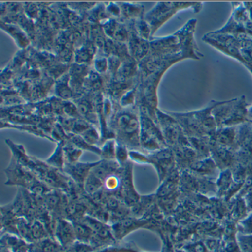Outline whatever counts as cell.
Listing matches in <instances>:
<instances>
[{
  "label": "cell",
  "mask_w": 252,
  "mask_h": 252,
  "mask_svg": "<svg viewBox=\"0 0 252 252\" xmlns=\"http://www.w3.org/2000/svg\"><path fill=\"white\" fill-rule=\"evenodd\" d=\"M128 109L120 111L112 117L109 128L115 133L117 142L124 144L130 150H139L141 147L140 117Z\"/></svg>",
  "instance_id": "cell-1"
},
{
  "label": "cell",
  "mask_w": 252,
  "mask_h": 252,
  "mask_svg": "<svg viewBox=\"0 0 252 252\" xmlns=\"http://www.w3.org/2000/svg\"><path fill=\"white\" fill-rule=\"evenodd\" d=\"M5 175L7 176L5 185L18 186L28 190L40 180L32 170L22 165L13 157H11L10 164L5 169Z\"/></svg>",
  "instance_id": "cell-2"
},
{
  "label": "cell",
  "mask_w": 252,
  "mask_h": 252,
  "mask_svg": "<svg viewBox=\"0 0 252 252\" xmlns=\"http://www.w3.org/2000/svg\"><path fill=\"white\" fill-rule=\"evenodd\" d=\"M133 163L130 161L121 168V188L120 199L122 200L130 207L136 204L142 197L135 188Z\"/></svg>",
  "instance_id": "cell-3"
},
{
  "label": "cell",
  "mask_w": 252,
  "mask_h": 252,
  "mask_svg": "<svg viewBox=\"0 0 252 252\" xmlns=\"http://www.w3.org/2000/svg\"><path fill=\"white\" fill-rule=\"evenodd\" d=\"M99 161L95 162H78L75 164L65 163L63 172L77 186L84 190V185L92 169L98 164Z\"/></svg>",
  "instance_id": "cell-4"
},
{
  "label": "cell",
  "mask_w": 252,
  "mask_h": 252,
  "mask_svg": "<svg viewBox=\"0 0 252 252\" xmlns=\"http://www.w3.org/2000/svg\"><path fill=\"white\" fill-rule=\"evenodd\" d=\"M56 235L61 244L66 245L75 235L73 223L71 220L59 218L56 223Z\"/></svg>",
  "instance_id": "cell-5"
},
{
  "label": "cell",
  "mask_w": 252,
  "mask_h": 252,
  "mask_svg": "<svg viewBox=\"0 0 252 252\" xmlns=\"http://www.w3.org/2000/svg\"><path fill=\"white\" fill-rule=\"evenodd\" d=\"M145 223L144 220H141L139 218L127 217L121 219L112 226L114 232L116 236H124L132 230L139 228L141 225Z\"/></svg>",
  "instance_id": "cell-6"
},
{
  "label": "cell",
  "mask_w": 252,
  "mask_h": 252,
  "mask_svg": "<svg viewBox=\"0 0 252 252\" xmlns=\"http://www.w3.org/2000/svg\"><path fill=\"white\" fill-rule=\"evenodd\" d=\"M129 50L133 59H142L146 56L149 51L150 44L149 41L143 39L140 36L132 35L130 36Z\"/></svg>",
  "instance_id": "cell-7"
},
{
  "label": "cell",
  "mask_w": 252,
  "mask_h": 252,
  "mask_svg": "<svg viewBox=\"0 0 252 252\" xmlns=\"http://www.w3.org/2000/svg\"><path fill=\"white\" fill-rule=\"evenodd\" d=\"M105 33L118 41H124L129 38L128 32L121 24L115 20H108L104 25Z\"/></svg>",
  "instance_id": "cell-8"
},
{
  "label": "cell",
  "mask_w": 252,
  "mask_h": 252,
  "mask_svg": "<svg viewBox=\"0 0 252 252\" xmlns=\"http://www.w3.org/2000/svg\"><path fill=\"white\" fill-rule=\"evenodd\" d=\"M121 168L117 173L108 176L104 181L103 185V189L105 193L114 195L119 198L121 188Z\"/></svg>",
  "instance_id": "cell-9"
},
{
  "label": "cell",
  "mask_w": 252,
  "mask_h": 252,
  "mask_svg": "<svg viewBox=\"0 0 252 252\" xmlns=\"http://www.w3.org/2000/svg\"><path fill=\"white\" fill-rule=\"evenodd\" d=\"M65 142H57L55 151L53 154L50 155L47 159L45 160V162L50 167L57 170L63 171L64 167H65V151H64V145Z\"/></svg>",
  "instance_id": "cell-10"
},
{
  "label": "cell",
  "mask_w": 252,
  "mask_h": 252,
  "mask_svg": "<svg viewBox=\"0 0 252 252\" xmlns=\"http://www.w3.org/2000/svg\"><path fill=\"white\" fill-rule=\"evenodd\" d=\"M1 28L14 39L16 44L20 48L24 49L28 47L29 41H28V38H27L25 32L21 30V28H18L16 25L4 23L3 22H1Z\"/></svg>",
  "instance_id": "cell-11"
},
{
  "label": "cell",
  "mask_w": 252,
  "mask_h": 252,
  "mask_svg": "<svg viewBox=\"0 0 252 252\" xmlns=\"http://www.w3.org/2000/svg\"><path fill=\"white\" fill-rule=\"evenodd\" d=\"M70 75H65L59 79L56 84V95L62 100H70L72 97V88L70 85Z\"/></svg>",
  "instance_id": "cell-12"
},
{
  "label": "cell",
  "mask_w": 252,
  "mask_h": 252,
  "mask_svg": "<svg viewBox=\"0 0 252 252\" xmlns=\"http://www.w3.org/2000/svg\"><path fill=\"white\" fill-rule=\"evenodd\" d=\"M64 151H65V161L68 164H75L78 162L80 157L84 152V151L75 146L69 139L65 142Z\"/></svg>",
  "instance_id": "cell-13"
},
{
  "label": "cell",
  "mask_w": 252,
  "mask_h": 252,
  "mask_svg": "<svg viewBox=\"0 0 252 252\" xmlns=\"http://www.w3.org/2000/svg\"><path fill=\"white\" fill-rule=\"evenodd\" d=\"M104 182L90 172L84 185V191L88 195H93L103 189Z\"/></svg>",
  "instance_id": "cell-14"
},
{
  "label": "cell",
  "mask_w": 252,
  "mask_h": 252,
  "mask_svg": "<svg viewBox=\"0 0 252 252\" xmlns=\"http://www.w3.org/2000/svg\"><path fill=\"white\" fill-rule=\"evenodd\" d=\"M117 141L115 139H109L105 141L101 148L100 157L102 159L107 161L115 160V151H116Z\"/></svg>",
  "instance_id": "cell-15"
},
{
  "label": "cell",
  "mask_w": 252,
  "mask_h": 252,
  "mask_svg": "<svg viewBox=\"0 0 252 252\" xmlns=\"http://www.w3.org/2000/svg\"><path fill=\"white\" fill-rule=\"evenodd\" d=\"M117 141V140H116ZM115 161L121 167L125 165L130 160V149L124 144L117 142Z\"/></svg>",
  "instance_id": "cell-16"
},
{
  "label": "cell",
  "mask_w": 252,
  "mask_h": 252,
  "mask_svg": "<svg viewBox=\"0 0 252 252\" xmlns=\"http://www.w3.org/2000/svg\"><path fill=\"white\" fill-rule=\"evenodd\" d=\"M87 143L93 146H98L99 144L101 143V133L98 131L97 128L94 126H92L89 127L85 132L80 135Z\"/></svg>",
  "instance_id": "cell-17"
},
{
  "label": "cell",
  "mask_w": 252,
  "mask_h": 252,
  "mask_svg": "<svg viewBox=\"0 0 252 252\" xmlns=\"http://www.w3.org/2000/svg\"><path fill=\"white\" fill-rule=\"evenodd\" d=\"M93 52L89 47H81L76 51L75 55V61L78 64H85L88 63L93 59Z\"/></svg>",
  "instance_id": "cell-18"
},
{
  "label": "cell",
  "mask_w": 252,
  "mask_h": 252,
  "mask_svg": "<svg viewBox=\"0 0 252 252\" xmlns=\"http://www.w3.org/2000/svg\"><path fill=\"white\" fill-rule=\"evenodd\" d=\"M120 7H121V13L127 18L137 17L142 13V7L139 5L123 3V4L120 5Z\"/></svg>",
  "instance_id": "cell-19"
},
{
  "label": "cell",
  "mask_w": 252,
  "mask_h": 252,
  "mask_svg": "<svg viewBox=\"0 0 252 252\" xmlns=\"http://www.w3.org/2000/svg\"><path fill=\"white\" fill-rule=\"evenodd\" d=\"M136 31L138 32V35L146 41H148L150 33H152V29L149 24L146 21L142 19L136 24Z\"/></svg>",
  "instance_id": "cell-20"
},
{
  "label": "cell",
  "mask_w": 252,
  "mask_h": 252,
  "mask_svg": "<svg viewBox=\"0 0 252 252\" xmlns=\"http://www.w3.org/2000/svg\"><path fill=\"white\" fill-rule=\"evenodd\" d=\"M135 100H136V89H133L126 92L123 94L120 103L124 109H128L130 106L134 104Z\"/></svg>",
  "instance_id": "cell-21"
},
{
  "label": "cell",
  "mask_w": 252,
  "mask_h": 252,
  "mask_svg": "<svg viewBox=\"0 0 252 252\" xmlns=\"http://www.w3.org/2000/svg\"><path fill=\"white\" fill-rule=\"evenodd\" d=\"M94 68L97 73H105L109 69L108 59L105 57L96 58L94 61Z\"/></svg>",
  "instance_id": "cell-22"
},
{
  "label": "cell",
  "mask_w": 252,
  "mask_h": 252,
  "mask_svg": "<svg viewBox=\"0 0 252 252\" xmlns=\"http://www.w3.org/2000/svg\"><path fill=\"white\" fill-rule=\"evenodd\" d=\"M108 63H109V69L111 72L118 73V70L121 66V62L118 56H115V55L109 56L108 59Z\"/></svg>",
  "instance_id": "cell-23"
},
{
  "label": "cell",
  "mask_w": 252,
  "mask_h": 252,
  "mask_svg": "<svg viewBox=\"0 0 252 252\" xmlns=\"http://www.w3.org/2000/svg\"><path fill=\"white\" fill-rule=\"evenodd\" d=\"M107 11L114 16H118L121 13V7L120 6L117 5L115 3H111V4L108 6L106 8Z\"/></svg>",
  "instance_id": "cell-24"
},
{
  "label": "cell",
  "mask_w": 252,
  "mask_h": 252,
  "mask_svg": "<svg viewBox=\"0 0 252 252\" xmlns=\"http://www.w3.org/2000/svg\"><path fill=\"white\" fill-rule=\"evenodd\" d=\"M1 252H10L8 250H7V249H5V250H2V251H1Z\"/></svg>",
  "instance_id": "cell-25"
}]
</instances>
